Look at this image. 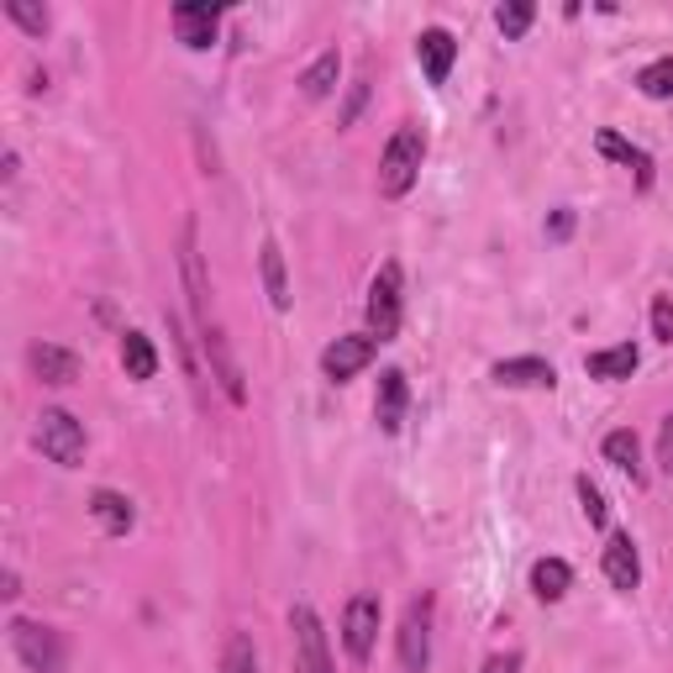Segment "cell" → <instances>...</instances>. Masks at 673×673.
Wrapping results in <instances>:
<instances>
[{"instance_id": "cell-30", "label": "cell", "mask_w": 673, "mask_h": 673, "mask_svg": "<svg viewBox=\"0 0 673 673\" xmlns=\"http://www.w3.org/2000/svg\"><path fill=\"white\" fill-rule=\"evenodd\" d=\"M652 326L663 342H673V300H652Z\"/></svg>"}, {"instance_id": "cell-31", "label": "cell", "mask_w": 673, "mask_h": 673, "mask_svg": "<svg viewBox=\"0 0 673 673\" xmlns=\"http://www.w3.org/2000/svg\"><path fill=\"white\" fill-rule=\"evenodd\" d=\"M658 464L673 473V416L663 421V432H658Z\"/></svg>"}, {"instance_id": "cell-5", "label": "cell", "mask_w": 673, "mask_h": 673, "mask_svg": "<svg viewBox=\"0 0 673 673\" xmlns=\"http://www.w3.org/2000/svg\"><path fill=\"white\" fill-rule=\"evenodd\" d=\"M400 669L426 673L432 669V594L410 600L406 621H400Z\"/></svg>"}, {"instance_id": "cell-4", "label": "cell", "mask_w": 673, "mask_h": 673, "mask_svg": "<svg viewBox=\"0 0 673 673\" xmlns=\"http://www.w3.org/2000/svg\"><path fill=\"white\" fill-rule=\"evenodd\" d=\"M395 332H400V264L389 259V264H380L374 285H369V337L389 342Z\"/></svg>"}, {"instance_id": "cell-8", "label": "cell", "mask_w": 673, "mask_h": 673, "mask_svg": "<svg viewBox=\"0 0 673 673\" xmlns=\"http://www.w3.org/2000/svg\"><path fill=\"white\" fill-rule=\"evenodd\" d=\"M374 352H380V337H369V332H348V337H337V342L322 352V374L332 384H348L352 374H363V369L374 363Z\"/></svg>"}, {"instance_id": "cell-13", "label": "cell", "mask_w": 673, "mask_h": 673, "mask_svg": "<svg viewBox=\"0 0 673 673\" xmlns=\"http://www.w3.org/2000/svg\"><path fill=\"white\" fill-rule=\"evenodd\" d=\"M179 264H184V290L195 300V326L211 332V305H205V268H201V248H195V221L184 227V253H179Z\"/></svg>"}, {"instance_id": "cell-7", "label": "cell", "mask_w": 673, "mask_h": 673, "mask_svg": "<svg viewBox=\"0 0 673 673\" xmlns=\"http://www.w3.org/2000/svg\"><path fill=\"white\" fill-rule=\"evenodd\" d=\"M380 642V600L374 594H352L348 611H342V647H348L352 663H369Z\"/></svg>"}, {"instance_id": "cell-15", "label": "cell", "mask_w": 673, "mask_h": 673, "mask_svg": "<svg viewBox=\"0 0 673 673\" xmlns=\"http://www.w3.org/2000/svg\"><path fill=\"white\" fill-rule=\"evenodd\" d=\"M216 22H221L216 5H175V27L184 48H211L216 43Z\"/></svg>"}, {"instance_id": "cell-28", "label": "cell", "mask_w": 673, "mask_h": 673, "mask_svg": "<svg viewBox=\"0 0 673 673\" xmlns=\"http://www.w3.org/2000/svg\"><path fill=\"white\" fill-rule=\"evenodd\" d=\"M5 16L27 32V37H43V32H48V22H53L48 11H37V5H27V0H5Z\"/></svg>"}, {"instance_id": "cell-11", "label": "cell", "mask_w": 673, "mask_h": 673, "mask_svg": "<svg viewBox=\"0 0 673 673\" xmlns=\"http://www.w3.org/2000/svg\"><path fill=\"white\" fill-rule=\"evenodd\" d=\"M406 406H410L406 374H400V369H384V374H380V395H374V421H380V432H400Z\"/></svg>"}, {"instance_id": "cell-18", "label": "cell", "mask_w": 673, "mask_h": 673, "mask_svg": "<svg viewBox=\"0 0 673 673\" xmlns=\"http://www.w3.org/2000/svg\"><path fill=\"white\" fill-rule=\"evenodd\" d=\"M89 510H95V521L111 531V537H121V531H132V521H137V510H132V500L117 495V490H95L89 495Z\"/></svg>"}, {"instance_id": "cell-33", "label": "cell", "mask_w": 673, "mask_h": 673, "mask_svg": "<svg viewBox=\"0 0 673 673\" xmlns=\"http://www.w3.org/2000/svg\"><path fill=\"white\" fill-rule=\"evenodd\" d=\"M516 669H521V652H500V658L484 663V673H516Z\"/></svg>"}, {"instance_id": "cell-32", "label": "cell", "mask_w": 673, "mask_h": 673, "mask_svg": "<svg viewBox=\"0 0 673 673\" xmlns=\"http://www.w3.org/2000/svg\"><path fill=\"white\" fill-rule=\"evenodd\" d=\"M568 232H574V211H557L553 221H548V237H553V242H563Z\"/></svg>"}, {"instance_id": "cell-26", "label": "cell", "mask_w": 673, "mask_h": 673, "mask_svg": "<svg viewBox=\"0 0 673 673\" xmlns=\"http://www.w3.org/2000/svg\"><path fill=\"white\" fill-rule=\"evenodd\" d=\"M531 16H537V5H531V0H510V5H500V11H495V22H500V32H505V37H527Z\"/></svg>"}, {"instance_id": "cell-3", "label": "cell", "mask_w": 673, "mask_h": 673, "mask_svg": "<svg viewBox=\"0 0 673 673\" xmlns=\"http://www.w3.org/2000/svg\"><path fill=\"white\" fill-rule=\"evenodd\" d=\"M11 647H16V658L27 663L32 673H63L69 669V658H63V637L59 632H48V626H37V621H11Z\"/></svg>"}, {"instance_id": "cell-21", "label": "cell", "mask_w": 673, "mask_h": 673, "mask_svg": "<svg viewBox=\"0 0 673 673\" xmlns=\"http://www.w3.org/2000/svg\"><path fill=\"white\" fill-rule=\"evenodd\" d=\"M121 369H127V380H153L158 374V348L147 342L143 332L121 337Z\"/></svg>"}, {"instance_id": "cell-23", "label": "cell", "mask_w": 673, "mask_h": 673, "mask_svg": "<svg viewBox=\"0 0 673 673\" xmlns=\"http://www.w3.org/2000/svg\"><path fill=\"white\" fill-rule=\"evenodd\" d=\"M594 143H600V153H605V158H615V164H626V169H637V184H652V158H647L642 147H632L626 143V137H615V132H600V137H594Z\"/></svg>"}, {"instance_id": "cell-19", "label": "cell", "mask_w": 673, "mask_h": 673, "mask_svg": "<svg viewBox=\"0 0 673 673\" xmlns=\"http://www.w3.org/2000/svg\"><path fill=\"white\" fill-rule=\"evenodd\" d=\"M568 585H574V568H568L563 557H542V563L531 568V589H537V600H548V605H557V600L568 594Z\"/></svg>"}, {"instance_id": "cell-16", "label": "cell", "mask_w": 673, "mask_h": 673, "mask_svg": "<svg viewBox=\"0 0 673 673\" xmlns=\"http://www.w3.org/2000/svg\"><path fill=\"white\" fill-rule=\"evenodd\" d=\"M32 369L43 384H74L80 380V352L59 348V342H37L32 348Z\"/></svg>"}, {"instance_id": "cell-20", "label": "cell", "mask_w": 673, "mask_h": 673, "mask_svg": "<svg viewBox=\"0 0 673 673\" xmlns=\"http://www.w3.org/2000/svg\"><path fill=\"white\" fill-rule=\"evenodd\" d=\"M259 264H264V290H268V305L274 311H290V279H285V253H279V242L268 237L264 253H259Z\"/></svg>"}, {"instance_id": "cell-25", "label": "cell", "mask_w": 673, "mask_h": 673, "mask_svg": "<svg viewBox=\"0 0 673 673\" xmlns=\"http://www.w3.org/2000/svg\"><path fill=\"white\" fill-rule=\"evenodd\" d=\"M637 89H642L647 100H669V95H673V59L647 63L642 74H637Z\"/></svg>"}, {"instance_id": "cell-10", "label": "cell", "mask_w": 673, "mask_h": 673, "mask_svg": "<svg viewBox=\"0 0 673 673\" xmlns=\"http://www.w3.org/2000/svg\"><path fill=\"white\" fill-rule=\"evenodd\" d=\"M490 380L505 384V389H553L557 374L553 363H542V358H500L490 369Z\"/></svg>"}, {"instance_id": "cell-12", "label": "cell", "mask_w": 673, "mask_h": 673, "mask_svg": "<svg viewBox=\"0 0 673 673\" xmlns=\"http://www.w3.org/2000/svg\"><path fill=\"white\" fill-rule=\"evenodd\" d=\"M605 579H611L615 589H626V594L642 585V557H637L626 531H615L611 542H605Z\"/></svg>"}, {"instance_id": "cell-2", "label": "cell", "mask_w": 673, "mask_h": 673, "mask_svg": "<svg viewBox=\"0 0 673 673\" xmlns=\"http://www.w3.org/2000/svg\"><path fill=\"white\" fill-rule=\"evenodd\" d=\"M32 442L43 447V458L48 464H59V469H80L85 464V426L69 416V410H43L37 416V432H32Z\"/></svg>"}, {"instance_id": "cell-22", "label": "cell", "mask_w": 673, "mask_h": 673, "mask_svg": "<svg viewBox=\"0 0 673 673\" xmlns=\"http://www.w3.org/2000/svg\"><path fill=\"white\" fill-rule=\"evenodd\" d=\"M337 80H342V59H337V48H326L322 59L300 74V89H305V100H326L337 89Z\"/></svg>"}, {"instance_id": "cell-6", "label": "cell", "mask_w": 673, "mask_h": 673, "mask_svg": "<svg viewBox=\"0 0 673 673\" xmlns=\"http://www.w3.org/2000/svg\"><path fill=\"white\" fill-rule=\"evenodd\" d=\"M290 632H295V669L300 673H332V647H326L322 615L311 611V605H295Z\"/></svg>"}, {"instance_id": "cell-24", "label": "cell", "mask_w": 673, "mask_h": 673, "mask_svg": "<svg viewBox=\"0 0 673 673\" xmlns=\"http://www.w3.org/2000/svg\"><path fill=\"white\" fill-rule=\"evenodd\" d=\"M605 464H615L621 473L642 479V447H637V432H611L605 437Z\"/></svg>"}, {"instance_id": "cell-14", "label": "cell", "mask_w": 673, "mask_h": 673, "mask_svg": "<svg viewBox=\"0 0 673 673\" xmlns=\"http://www.w3.org/2000/svg\"><path fill=\"white\" fill-rule=\"evenodd\" d=\"M201 342H205V352H211V369H216V380H221V389H227V400H232V406H242V400H248V389H242V369H237L232 352H227L221 326L201 332Z\"/></svg>"}, {"instance_id": "cell-9", "label": "cell", "mask_w": 673, "mask_h": 673, "mask_svg": "<svg viewBox=\"0 0 673 673\" xmlns=\"http://www.w3.org/2000/svg\"><path fill=\"white\" fill-rule=\"evenodd\" d=\"M416 59H421L432 85H447V74H453V63H458V37L447 27H426L416 37Z\"/></svg>"}, {"instance_id": "cell-1", "label": "cell", "mask_w": 673, "mask_h": 673, "mask_svg": "<svg viewBox=\"0 0 673 673\" xmlns=\"http://www.w3.org/2000/svg\"><path fill=\"white\" fill-rule=\"evenodd\" d=\"M421 158H426V137L421 127H395V137L384 143V158H380V190L389 201L410 195V184L421 175Z\"/></svg>"}, {"instance_id": "cell-17", "label": "cell", "mask_w": 673, "mask_h": 673, "mask_svg": "<svg viewBox=\"0 0 673 673\" xmlns=\"http://www.w3.org/2000/svg\"><path fill=\"white\" fill-rule=\"evenodd\" d=\"M637 363H642V352L632 348V342H621V348L589 352L585 374H589V380H632V374H637Z\"/></svg>"}, {"instance_id": "cell-29", "label": "cell", "mask_w": 673, "mask_h": 673, "mask_svg": "<svg viewBox=\"0 0 673 673\" xmlns=\"http://www.w3.org/2000/svg\"><path fill=\"white\" fill-rule=\"evenodd\" d=\"M579 510H585L589 527H605V495H600L589 479H579Z\"/></svg>"}, {"instance_id": "cell-27", "label": "cell", "mask_w": 673, "mask_h": 673, "mask_svg": "<svg viewBox=\"0 0 673 673\" xmlns=\"http://www.w3.org/2000/svg\"><path fill=\"white\" fill-rule=\"evenodd\" d=\"M221 673H259V652H253V642H248V632H232Z\"/></svg>"}]
</instances>
